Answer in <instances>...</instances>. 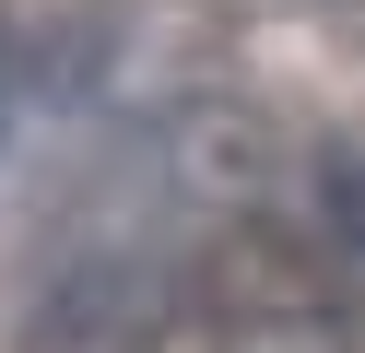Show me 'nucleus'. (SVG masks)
Instances as JSON below:
<instances>
[{"label": "nucleus", "instance_id": "f257e3e1", "mask_svg": "<svg viewBox=\"0 0 365 353\" xmlns=\"http://www.w3.org/2000/svg\"><path fill=\"white\" fill-rule=\"evenodd\" d=\"M318 224L365 259V165H354V153H318Z\"/></svg>", "mask_w": 365, "mask_h": 353}]
</instances>
